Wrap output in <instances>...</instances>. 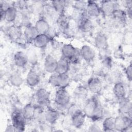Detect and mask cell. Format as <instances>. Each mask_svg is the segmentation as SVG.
Segmentation results:
<instances>
[{
	"mask_svg": "<svg viewBox=\"0 0 132 132\" xmlns=\"http://www.w3.org/2000/svg\"><path fill=\"white\" fill-rule=\"evenodd\" d=\"M9 81L12 86L19 87L23 84V79L20 74L15 73L10 76Z\"/></svg>",
	"mask_w": 132,
	"mask_h": 132,
	"instance_id": "31",
	"label": "cell"
},
{
	"mask_svg": "<svg viewBox=\"0 0 132 132\" xmlns=\"http://www.w3.org/2000/svg\"><path fill=\"white\" fill-rule=\"evenodd\" d=\"M101 130H102L100 129V127L95 124L91 125L89 129V131H100Z\"/></svg>",
	"mask_w": 132,
	"mask_h": 132,
	"instance_id": "37",
	"label": "cell"
},
{
	"mask_svg": "<svg viewBox=\"0 0 132 132\" xmlns=\"http://www.w3.org/2000/svg\"><path fill=\"white\" fill-rule=\"evenodd\" d=\"M28 58V61L32 64L36 63L37 61V56L35 50L30 49L26 54Z\"/></svg>",
	"mask_w": 132,
	"mask_h": 132,
	"instance_id": "34",
	"label": "cell"
},
{
	"mask_svg": "<svg viewBox=\"0 0 132 132\" xmlns=\"http://www.w3.org/2000/svg\"><path fill=\"white\" fill-rule=\"evenodd\" d=\"M70 63L65 58L62 57L57 62L55 73L58 74H65L70 70Z\"/></svg>",
	"mask_w": 132,
	"mask_h": 132,
	"instance_id": "18",
	"label": "cell"
},
{
	"mask_svg": "<svg viewBox=\"0 0 132 132\" xmlns=\"http://www.w3.org/2000/svg\"><path fill=\"white\" fill-rule=\"evenodd\" d=\"M119 110L122 114L129 115L130 114L131 111V103L126 97L120 100Z\"/></svg>",
	"mask_w": 132,
	"mask_h": 132,
	"instance_id": "15",
	"label": "cell"
},
{
	"mask_svg": "<svg viewBox=\"0 0 132 132\" xmlns=\"http://www.w3.org/2000/svg\"><path fill=\"white\" fill-rule=\"evenodd\" d=\"M61 53L62 57L67 59L73 64H78L81 58L80 51L70 44H65L62 46Z\"/></svg>",
	"mask_w": 132,
	"mask_h": 132,
	"instance_id": "1",
	"label": "cell"
},
{
	"mask_svg": "<svg viewBox=\"0 0 132 132\" xmlns=\"http://www.w3.org/2000/svg\"><path fill=\"white\" fill-rule=\"evenodd\" d=\"M15 131V129L14 127V126H13V125H9L7 128H6V131Z\"/></svg>",
	"mask_w": 132,
	"mask_h": 132,
	"instance_id": "38",
	"label": "cell"
},
{
	"mask_svg": "<svg viewBox=\"0 0 132 132\" xmlns=\"http://www.w3.org/2000/svg\"><path fill=\"white\" fill-rule=\"evenodd\" d=\"M18 11L16 7L9 6L5 11L3 18L8 22H14L17 17Z\"/></svg>",
	"mask_w": 132,
	"mask_h": 132,
	"instance_id": "16",
	"label": "cell"
},
{
	"mask_svg": "<svg viewBox=\"0 0 132 132\" xmlns=\"http://www.w3.org/2000/svg\"><path fill=\"white\" fill-rule=\"evenodd\" d=\"M70 77L67 73L58 74L54 73L48 79V82L52 86L59 88H65L70 84Z\"/></svg>",
	"mask_w": 132,
	"mask_h": 132,
	"instance_id": "2",
	"label": "cell"
},
{
	"mask_svg": "<svg viewBox=\"0 0 132 132\" xmlns=\"http://www.w3.org/2000/svg\"><path fill=\"white\" fill-rule=\"evenodd\" d=\"M100 105L97 99L95 97H92L87 101L84 106L83 112L86 116L91 118L95 110Z\"/></svg>",
	"mask_w": 132,
	"mask_h": 132,
	"instance_id": "9",
	"label": "cell"
},
{
	"mask_svg": "<svg viewBox=\"0 0 132 132\" xmlns=\"http://www.w3.org/2000/svg\"><path fill=\"white\" fill-rule=\"evenodd\" d=\"M87 6V2L82 1H75L74 4V7L78 11H84L86 10Z\"/></svg>",
	"mask_w": 132,
	"mask_h": 132,
	"instance_id": "35",
	"label": "cell"
},
{
	"mask_svg": "<svg viewBox=\"0 0 132 132\" xmlns=\"http://www.w3.org/2000/svg\"><path fill=\"white\" fill-rule=\"evenodd\" d=\"M101 11L106 16L112 15L113 12L117 9L116 4L112 1H103L100 7Z\"/></svg>",
	"mask_w": 132,
	"mask_h": 132,
	"instance_id": "12",
	"label": "cell"
},
{
	"mask_svg": "<svg viewBox=\"0 0 132 132\" xmlns=\"http://www.w3.org/2000/svg\"><path fill=\"white\" fill-rule=\"evenodd\" d=\"M88 94L87 89L84 86L78 87L74 91V94L77 98L84 99L86 97Z\"/></svg>",
	"mask_w": 132,
	"mask_h": 132,
	"instance_id": "32",
	"label": "cell"
},
{
	"mask_svg": "<svg viewBox=\"0 0 132 132\" xmlns=\"http://www.w3.org/2000/svg\"><path fill=\"white\" fill-rule=\"evenodd\" d=\"M36 98L37 102L41 107L47 106L50 103V93L46 89L41 88L36 93Z\"/></svg>",
	"mask_w": 132,
	"mask_h": 132,
	"instance_id": "7",
	"label": "cell"
},
{
	"mask_svg": "<svg viewBox=\"0 0 132 132\" xmlns=\"http://www.w3.org/2000/svg\"><path fill=\"white\" fill-rule=\"evenodd\" d=\"M27 55L22 51L17 52L14 56V62L19 67H24L28 62Z\"/></svg>",
	"mask_w": 132,
	"mask_h": 132,
	"instance_id": "22",
	"label": "cell"
},
{
	"mask_svg": "<svg viewBox=\"0 0 132 132\" xmlns=\"http://www.w3.org/2000/svg\"><path fill=\"white\" fill-rule=\"evenodd\" d=\"M59 117V112L52 108H48L44 112V119L49 123H55L58 120Z\"/></svg>",
	"mask_w": 132,
	"mask_h": 132,
	"instance_id": "21",
	"label": "cell"
},
{
	"mask_svg": "<svg viewBox=\"0 0 132 132\" xmlns=\"http://www.w3.org/2000/svg\"><path fill=\"white\" fill-rule=\"evenodd\" d=\"M35 27L39 34H46L51 27L48 22L43 18L39 19L36 22Z\"/></svg>",
	"mask_w": 132,
	"mask_h": 132,
	"instance_id": "19",
	"label": "cell"
},
{
	"mask_svg": "<svg viewBox=\"0 0 132 132\" xmlns=\"http://www.w3.org/2000/svg\"><path fill=\"white\" fill-rule=\"evenodd\" d=\"M115 126V118L113 117L106 118L103 121V128L105 131H114Z\"/></svg>",
	"mask_w": 132,
	"mask_h": 132,
	"instance_id": "28",
	"label": "cell"
},
{
	"mask_svg": "<svg viewBox=\"0 0 132 132\" xmlns=\"http://www.w3.org/2000/svg\"><path fill=\"white\" fill-rule=\"evenodd\" d=\"M40 78L38 74L33 70H30L26 77V82L31 87L36 86L40 82Z\"/></svg>",
	"mask_w": 132,
	"mask_h": 132,
	"instance_id": "24",
	"label": "cell"
},
{
	"mask_svg": "<svg viewBox=\"0 0 132 132\" xmlns=\"http://www.w3.org/2000/svg\"><path fill=\"white\" fill-rule=\"evenodd\" d=\"M36 110V107L30 103L24 106L22 113L26 120H30L35 118Z\"/></svg>",
	"mask_w": 132,
	"mask_h": 132,
	"instance_id": "20",
	"label": "cell"
},
{
	"mask_svg": "<svg viewBox=\"0 0 132 132\" xmlns=\"http://www.w3.org/2000/svg\"><path fill=\"white\" fill-rule=\"evenodd\" d=\"M7 32L9 37L13 40H17L21 37V30L18 26L13 25L10 26L9 27Z\"/></svg>",
	"mask_w": 132,
	"mask_h": 132,
	"instance_id": "27",
	"label": "cell"
},
{
	"mask_svg": "<svg viewBox=\"0 0 132 132\" xmlns=\"http://www.w3.org/2000/svg\"><path fill=\"white\" fill-rule=\"evenodd\" d=\"M69 112L71 117L72 125L76 128L81 127L83 125L86 117L84 112L74 105L71 107Z\"/></svg>",
	"mask_w": 132,
	"mask_h": 132,
	"instance_id": "3",
	"label": "cell"
},
{
	"mask_svg": "<svg viewBox=\"0 0 132 132\" xmlns=\"http://www.w3.org/2000/svg\"><path fill=\"white\" fill-rule=\"evenodd\" d=\"M52 5L54 10L60 14L64 13L67 6V2L65 1H54L52 2Z\"/></svg>",
	"mask_w": 132,
	"mask_h": 132,
	"instance_id": "29",
	"label": "cell"
},
{
	"mask_svg": "<svg viewBox=\"0 0 132 132\" xmlns=\"http://www.w3.org/2000/svg\"><path fill=\"white\" fill-rule=\"evenodd\" d=\"M131 64H130L126 69L125 70V74L126 75V77L127 79L129 80H131V77H132V75H131Z\"/></svg>",
	"mask_w": 132,
	"mask_h": 132,
	"instance_id": "36",
	"label": "cell"
},
{
	"mask_svg": "<svg viewBox=\"0 0 132 132\" xmlns=\"http://www.w3.org/2000/svg\"><path fill=\"white\" fill-rule=\"evenodd\" d=\"M115 20L120 23H125L126 21V12L121 10L117 9L113 13L112 15Z\"/></svg>",
	"mask_w": 132,
	"mask_h": 132,
	"instance_id": "30",
	"label": "cell"
},
{
	"mask_svg": "<svg viewBox=\"0 0 132 132\" xmlns=\"http://www.w3.org/2000/svg\"><path fill=\"white\" fill-rule=\"evenodd\" d=\"M51 40V39L46 34H39L33 42L36 47L43 48L47 46Z\"/></svg>",
	"mask_w": 132,
	"mask_h": 132,
	"instance_id": "17",
	"label": "cell"
},
{
	"mask_svg": "<svg viewBox=\"0 0 132 132\" xmlns=\"http://www.w3.org/2000/svg\"><path fill=\"white\" fill-rule=\"evenodd\" d=\"M86 12L89 16H98L101 12L99 5L94 1H88L86 8Z\"/></svg>",
	"mask_w": 132,
	"mask_h": 132,
	"instance_id": "11",
	"label": "cell"
},
{
	"mask_svg": "<svg viewBox=\"0 0 132 132\" xmlns=\"http://www.w3.org/2000/svg\"><path fill=\"white\" fill-rule=\"evenodd\" d=\"M113 92L115 96L119 100L125 97V88L124 85L121 82L115 83L113 89Z\"/></svg>",
	"mask_w": 132,
	"mask_h": 132,
	"instance_id": "25",
	"label": "cell"
},
{
	"mask_svg": "<svg viewBox=\"0 0 132 132\" xmlns=\"http://www.w3.org/2000/svg\"><path fill=\"white\" fill-rule=\"evenodd\" d=\"M95 44L100 50H105L108 46L107 37L102 34H98L95 38Z\"/></svg>",
	"mask_w": 132,
	"mask_h": 132,
	"instance_id": "26",
	"label": "cell"
},
{
	"mask_svg": "<svg viewBox=\"0 0 132 132\" xmlns=\"http://www.w3.org/2000/svg\"><path fill=\"white\" fill-rule=\"evenodd\" d=\"M131 126V119L128 116L124 114L119 116L115 118L114 129L117 131H124Z\"/></svg>",
	"mask_w": 132,
	"mask_h": 132,
	"instance_id": "5",
	"label": "cell"
},
{
	"mask_svg": "<svg viewBox=\"0 0 132 132\" xmlns=\"http://www.w3.org/2000/svg\"><path fill=\"white\" fill-rule=\"evenodd\" d=\"M11 120L15 131H23L24 130L26 120L21 112L18 111L13 112L11 116Z\"/></svg>",
	"mask_w": 132,
	"mask_h": 132,
	"instance_id": "6",
	"label": "cell"
},
{
	"mask_svg": "<svg viewBox=\"0 0 132 132\" xmlns=\"http://www.w3.org/2000/svg\"><path fill=\"white\" fill-rule=\"evenodd\" d=\"M58 61L52 56L47 55L44 61V67L45 70L50 73H54L56 72Z\"/></svg>",
	"mask_w": 132,
	"mask_h": 132,
	"instance_id": "13",
	"label": "cell"
},
{
	"mask_svg": "<svg viewBox=\"0 0 132 132\" xmlns=\"http://www.w3.org/2000/svg\"><path fill=\"white\" fill-rule=\"evenodd\" d=\"M79 51L81 57L87 62H91L95 58V52L89 45H85L82 46Z\"/></svg>",
	"mask_w": 132,
	"mask_h": 132,
	"instance_id": "10",
	"label": "cell"
},
{
	"mask_svg": "<svg viewBox=\"0 0 132 132\" xmlns=\"http://www.w3.org/2000/svg\"><path fill=\"white\" fill-rule=\"evenodd\" d=\"M88 89L93 93H99L102 88V83L101 80L96 77L90 78L87 84Z\"/></svg>",
	"mask_w": 132,
	"mask_h": 132,
	"instance_id": "14",
	"label": "cell"
},
{
	"mask_svg": "<svg viewBox=\"0 0 132 132\" xmlns=\"http://www.w3.org/2000/svg\"><path fill=\"white\" fill-rule=\"evenodd\" d=\"M127 15L129 18H131V7L128 8L127 10Z\"/></svg>",
	"mask_w": 132,
	"mask_h": 132,
	"instance_id": "39",
	"label": "cell"
},
{
	"mask_svg": "<svg viewBox=\"0 0 132 132\" xmlns=\"http://www.w3.org/2000/svg\"><path fill=\"white\" fill-rule=\"evenodd\" d=\"M77 24L78 28L84 32L89 31L92 29V24L86 11L82 12L80 14Z\"/></svg>",
	"mask_w": 132,
	"mask_h": 132,
	"instance_id": "8",
	"label": "cell"
},
{
	"mask_svg": "<svg viewBox=\"0 0 132 132\" xmlns=\"http://www.w3.org/2000/svg\"><path fill=\"white\" fill-rule=\"evenodd\" d=\"M70 96L65 88H59L57 91L54 102L58 107H65L70 103Z\"/></svg>",
	"mask_w": 132,
	"mask_h": 132,
	"instance_id": "4",
	"label": "cell"
},
{
	"mask_svg": "<svg viewBox=\"0 0 132 132\" xmlns=\"http://www.w3.org/2000/svg\"><path fill=\"white\" fill-rule=\"evenodd\" d=\"M24 34L27 41H34L35 39L39 35V33L35 26L28 25L26 27Z\"/></svg>",
	"mask_w": 132,
	"mask_h": 132,
	"instance_id": "23",
	"label": "cell"
},
{
	"mask_svg": "<svg viewBox=\"0 0 132 132\" xmlns=\"http://www.w3.org/2000/svg\"><path fill=\"white\" fill-rule=\"evenodd\" d=\"M57 24L63 29L69 26L68 19L64 13L60 14L57 19Z\"/></svg>",
	"mask_w": 132,
	"mask_h": 132,
	"instance_id": "33",
	"label": "cell"
}]
</instances>
